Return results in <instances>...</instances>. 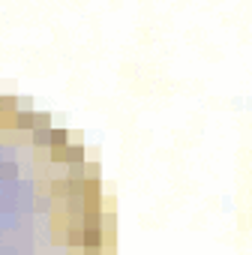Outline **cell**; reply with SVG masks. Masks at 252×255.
<instances>
[{
	"label": "cell",
	"instance_id": "obj_1",
	"mask_svg": "<svg viewBox=\"0 0 252 255\" xmlns=\"http://www.w3.org/2000/svg\"><path fill=\"white\" fill-rule=\"evenodd\" d=\"M0 255H114V213L84 144L0 96Z\"/></svg>",
	"mask_w": 252,
	"mask_h": 255
}]
</instances>
